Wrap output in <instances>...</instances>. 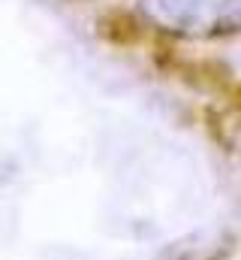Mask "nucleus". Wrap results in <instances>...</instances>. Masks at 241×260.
<instances>
[{
    "mask_svg": "<svg viewBox=\"0 0 241 260\" xmlns=\"http://www.w3.org/2000/svg\"><path fill=\"white\" fill-rule=\"evenodd\" d=\"M142 15L175 37L217 40L241 30V0H139Z\"/></svg>",
    "mask_w": 241,
    "mask_h": 260,
    "instance_id": "f257e3e1",
    "label": "nucleus"
}]
</instances>
